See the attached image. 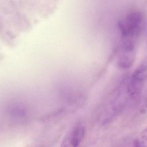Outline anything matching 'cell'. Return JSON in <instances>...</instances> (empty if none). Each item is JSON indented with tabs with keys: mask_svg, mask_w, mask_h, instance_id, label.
I'll return each mask as SVG.
<instances>
[{
	"mask_svg": "<svg viewBox=\"0 0 147 147\" xmlns=\"http://www.w3.org/2000/svg\"><path fill=\"white\" fill-rule=\"evenodd\" d=\"M128 98L127 79L123 80L114 92L111 100L106 105L103 114L100 115L102 124L110 122L125 107Z\"/></svg>",
	"mask_w": 147,
	"mask_h": 147,
	"instance_id": "2",
	"label": "cell"
},
{
	"mask_svg": "<svg viewBox=\"0 0 147 147\" xmlns=\"http://www.w3.org/2000/svg\"><path fill=\"white\" fill-rule=\"evenodd\" d=\"M147 80V59L134 70L127 80V91L131 99H136L141 94Z\"/></svg>",
	"mask_w": 147,
	"mask_h": 147,
	"instance_id": "3",
	"label": "cell"
},
{
	"mask_svg": "<svg viewBox=\"0 0 147 147\" xmlns=\"http://www.w3.org/2000/svg\"><path fill=\"white\" fill-rule=\"evenodd\" d=\"M85 134V128L82 125H76L66 138L65 142L71 146H78L82 141Z\"/></svg>",
	"mask_w": 147,
	"mask_h": 147,
	"instance_id": "5",
	"label": "cell"
},
{
	"mask_svg": "<svg viewBox=\"0 0 147 147\" xmlns=\"http://www.w3.org/2000/svg\"><path fill=\"white\" fill-rule=\"evenodd\" d=\"M136 42L134 40L122 38L117 61L121 68L126 69L133 65L136 58Z\"/></svg>",
	"mask_w": 147,
	"mask_h": 147,
	"instance_id": "4",
	"label": "cell"
},
{
	"mask_svg": "<svg viewBox=\"0 0 147 147\" xmlns=\"http://www.w3.org/2000/svg\"><path fill=\"white\" fill-rule=\"evenodd\" d=\"M9 114L13 118L21 120L25 117L26 112L24 107L20 105L19 104L12 105L9 107Z\"/></svg>",
	"mask_w": 147,
	"mask_h": 147,
	"instance_id": "6",
	"label": "cell"
},
{
	"mask_svg": "<svg viewBox=\"0 0 147 147\" xmlns=\"http://www.w3.org/2000/svg\"><path fill=\"white\" fill-rule=\"evenodd\" d=\"M145 107L146 109H147V99H146V100L145 102Z\"/></svg>",
	"mask_w": 147,
	"mask_h": 147,
	"instance_id": "8",
	"label": "cell"
},
{
	"mask_svg": "<svg viewBox=\"0 0 147 147\" xmlns=\"http://www.w3.org/2000/svg\"><path fill=\"white\" fill-rule=\"evenodd\" d=\"M133 144L134 146H147V126L134 140Z\"/></svg>",
	"mask_w": 147,
	"mask_h": 147,
	"instance_id": "7",
	"label": "cell"
},
{
	"mask_svg": "<svg viewBox=\"0 0 147 147\" xmlns=\"http://www.w3.org/2000/svg\"><path fill=\"white\" fill-rule=\"evenodd\" d=\"M118 25L122 38L137 40L144 28V16L140 11H130L119 21Z\"/></svg>",
	"mask_w": 147,
	"mask_h": 147,
	"instance_id": "1",
	"label": "cell"
}]
</instances>
